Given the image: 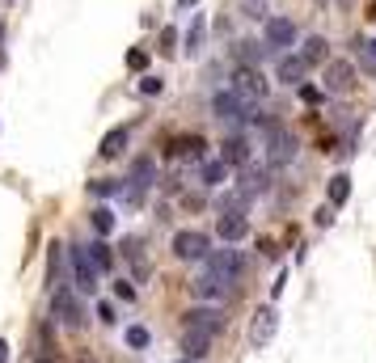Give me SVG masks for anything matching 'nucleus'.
Wrapping results in <instances>:
<instances>
[{
  "instance_id": "obj_12",
  "label": "nucleus",
  "mask_w": 376,
  "mask_h": 363,
  "mask_svg": "<svg viewBox=\"0 0 376 363\" xmlns=\"http://www.w3.org/2000/svg\"><path fill=\"white\" fill-rule=\"evenodd\" d=\"M296 42V26L288 17H266V51H284Z\"/></svg>"
},
{
  "instance_id": "obj_2",
  "label": "nucleus",
  "mask_w": 376,
  "mask_h": 363,
  "mask_svg": "<svg viewBox=\"0 0 376 363\" xmlns=\"http://www.w3.org/2000/svg\"><path fill=\"white\" fill-rule=\"evenodd\" d=\"M233 93L245 97L250 106H258V101L266 97V81H262V72L250 68V64H237V68H233Z\"/></svg>"
},
{
  "instance_id": "obj_13",
  "label": "nucleus",
  "mask_w": 376,
  "mask_h": 363,
  "mask_svg": "<svg viewBox=\"0 0 376 363\" xmlns=\"http://www.w3.org/2000/svg\"><path fill=\"white\" fill-rule=\"evenodd\" d=\"M170 157H182V161H203V152H207V140L203 135H174L165 144Z\"/></svg>"
},
{
  "instance_id": "obj_20",
  "label": "nucleus",
  "mask_w": 376,
  "mask_h": 363,
  "mask_svg": "<svg viewBox=\"0 0 376 363\" xmlns=\"http://www.w3.org/2000/svg\"><path fill=\"white\" fill-rule=\"evenodd\" d=\"M127 140H131V131H127V127H111V131L101 135V148H97V152H101L106 161H115V157H123Z\"/></svg>"
},
{
  "instance_id": "obj_42",
  "label": "nucleus",
  "mask_w": 376,
  "mask_h": 363,
  "mask_svg": "<svg viewBox=\"0 0 376 363\" xmlns=\"http://www.w3.org/2000/svg\"><path fill=\"white\" fill-rule=\"evenodd\" d=\"M178 5H182V9H195V5H199V0H178Z\"/></svg>"
},
{
  "instance_id": "obj_3",
  "label": "nucleus",
  "mask_w": 376,
  "mask_h": 363,
  "mask_svg": "<svg viewBox=\"0 0 376 363\" xmlns=\"http://www.w3.org/2000/svg\"><path fill=\"white\" fill-rule=\"evenodd\" d=\"M207 253H211L207 233H199V228H182V233L174 237V258H182V262H203Z\"/></svg>"
},
{
  "instance_id": "obj_38",
  "label": "nucleus",
  "mask_w": 376,
  "mask_h": 363,
  "mask_svg": "<svg viewBox=\"0 0 376 363\" xmlns=\"http://www.w3.org/2000/svg\"><path fill=\"white\" fill-rule=\"evenodd\" d=\"M330 220H334V207L326 203V207H321V212H317V224H330Z\"/></svg>"
},
{
  "instance_id": "obj_33",
  "label": "nucleus",
  "mask_w": 376,
  "mask_h": 363,
  "mask_svg": "<svg viewBox=\"0 0 376 363\" xmlns=\"http://www.w3.org/2000/svg\"><path fill=\"white\" fill-rule=\"evenodd\" d=\"M89 190H93V194H115V190H119V182H111V178H97V182H89Z\"/></svg>"
},
{
  "instance_id": "obj_44",
  "label": "nucleus",
  "mask_w": 376,
  "mask_h": 363,
  "mask_svg": "<svg viewBox=\"0 0 376 363\" xmlns=\"http://www.w3.org/2000/svg\"><path fill=\"white\" fill-rule=\"evenodd\" d=\"M182 363H190V359H182Z\"/></svg>"
},
{
  "instance_id": "obj_22",
  "label": "nucleus",
  "mask_w": 376,
  "mask_h": 363,
  "mask_svg": "<svg viewBox=\"0 0 376 363\" xmlns=\"http://www.w3.org/2000/svg\"><path fill=\"white\" fill-rule=\"evenodd\" d=\"M347 194H351V178H347V174H334V178H330V186H326L330 207H343V203H347Z\"/></svg>"
},
{
  "instance_id": "obj_36",
  "label": "nucleus",
  "mask_w": 376,
  "mask_h": 363,
  "mask_svg": "<svg viewBox=\"0 0 376 363\" xmlns=\"http://www.w3.org/2000/svg\"><path fill=\"white\" fill-rule=\"evenodd\" d=\"M174 42H178V34L165 26V30H161V51H174Z\"/></svg>"
},
{
  "instance_id": "obj_27",
  "label": "nucleus",
  "mask_w": 376,
  "mask_h": 363,
  "mask_svg": "<svg viewBox=\"0 0 376 363\" xmlns=\"http://www.w3.org/2000/svg\"><path fill=\"white\" fill-rule=\"evenodd\" d=\"M60 249H64V245H51V253H47V283H51V287L60 283Z\"/></svg>"
},
{
  "instance_id": "obj_14",
  "label": "nucleus",
  "mask_w": 376,
  "mask_h": 363,
  "mask_svg": "<svg viewBox=\"0 0 376 363\" xmlns=\"http://www.w3.org/2000/svg\"><path fill=\"white\" fill-rule=\"evenodd\" d=\"M186 326H199V330H207V334H220L224 330V313L216 304H199V308H190L186 313Z\"/></svg>"
},
{
  "instance_id": "obj_24",
  "label": "nucleus",
  "mask_w": 376,
  "mask_h": 363,
  "mask_svg": "<svg viewBox=\"0 0 376 363\" xmlns=\"http://www.w3.org/2000/svg\"><path fill=\"white\" fill-rule=\"evenodd\" d=\"M123 253L131 258V267H136V279H148V258H144V245L140 241H127Z\"/></svg>"
},
{
  "instance_id": "obj_23",
  "label": "nucleus",
  "mask_w": 376,
  "mask_h": 363,
  "mask_svg": "<svg viewBox=\"0 0 376 363\" xmlns=\"http://www.w3.org/2000/svg\"><path fill=\"white\" fill-rule=\"evenodd\" d=\"M85 253L93 258V267H97V271H111V267H115V253H111V245H106L101 237H97V241H93Z\"/></svg>"
},
{
  "instance_id": "obj_6",
  "label": "nucleus",
  "mask_w": 376,
  "mask_h": 363,
  "mask_svg": "<svg viewBox=\"0 0 376 363\" xmlns=\"http://www.w3.org/2000/svg\"><path fill=\"white\" fill-rule=\"evenodd\" d=\"M68 262H72V279H76V292L81 296H93L97 292V267H93V258L85 249H68Z\"/></svg>"
},
{
  "instance_id": "obj_26",
  "label": "nucleus",
  "mask_w": 376,
  "mask_h": 363,
  "mask_svg": "<svg viewBox=\"0 0 376 363\" xmlns=\"http://www.w3.org/2000/svg\"><path fill=\"white\" fill-rule=\"evenodd\" d=\"M224 178H229V165L224 161H207L203 165V186H224Z\"/></svg>"
},
{
  "instance_id": "obj_37",
  "label": "nucleus",
  "mask_w": 376,
  "mask_h": 363,
  "mask_svg": "<svg viewBox=\"0 0 376 363\" xmlns=\"http://www.w3.org/2000/svg\"><path fill=\"white\" fill-rule=\"evenodd\" d=\"M245 13H250V17H266V13H262V0H245Z\"/></svg>"
},
{
  "instance_id": "obj_1",
  "label": "nucleus",
  "mask_w": 376,
  "mask_h": 363,
  "mask_svg": "<svg viewBox=\"0 0 376 363\" xmlns=\"http://www.w3.org/2000/svg\"><path fill=\"white\" fill-rule=\"evenodd\" d=\"M203 267H207V275H216V279H224L229 287L245 275V258L237 253V249H216V253H207L203 258Z\"/></svg>"
},
{
  "instance_id": "obj_29",
  "label": "nucleus",
  "mask_w": 376,
  "mask_h": 363,
  "mask_svg": "<svg viewBox=\"0 0 376 363\" xmlns=\"http://www.w3.org/2000/svg\"><path fill=\"white\" fill-rule=\"evenodd\" d=\"M203 34H207V30H203V17H195V26H190V34H186V51H190V56L203 47Z\"/></svg>"
},
{
  "instance_id": "obj_8",
  "label": "nucleus",
  "mask_w": 376,
  "mask_h": 363,
  "mask_svg": "<svg viewBox=\"0 0 376 363\" xmlns=\"http://www.w3.org/2000/svg\"><path fill=\"white\" fill-rule=\"evenodd\" d=\"M190 292H195V300H199V304H216V308H220V304H224V300L233 296V287H229L224 279L207 275V271H203V275H199V279L190 283Z\"/></svg>"
},
{
  "instance_id": "obj_34",
  "label": "nucleus",
  "mask_w": 376,
  "mask_h": 363,
  "mask_svg": "<svg viewBox=\"0 0 376 363\" xmlns=\"http://www.w3.org/2000/svg\"><path fill=\"white\" fill-rule=\"evenodd\" d=\"M97 317H101L106 326H115V304H111V300H101V304H97Z\"/></svg>"
},
{
  "instance_id": "obj_25",
  "label": "nucleus",
  "mask_w": 376,
  "mask_h": 363,
  "mask_svg": "<svg viewBox=\"0 0 376 363\" xmlns=\"http://www.w3.org/2000/svg\"><path fill=\"white\" fill-rule=\"evenodd\" d=\"M89 224H93L97 237H111V228H115V212H111V207H97V212L89 216Z\"/></svg>"
},
{
  "instance_id": "obj_9",
  "label": "nucleus",
  "mask_w": 376,
  "mask_h": 363,
  "mask_svg": "<svg viewBox=\"0 0 376 363\" xmlns=\"http://www.w3.org/2000/svg\"><path fill=\"white\" fill-rule=\"evenodd\" d=\"M275 326H279V313H275L271 304H262L258 313H254V321H250V342L254 346H266V342L275 338Z\"/></svg>"
},
{
  "instance_id": "obj_35",
  "label": "nucleus",
  "mask_w": 376,
  "mask_h": 363,
  "mask_svg": "<svg viewBox=\"0 0 376 363\" xmlns=\"http://www.w3.org/2000/svg\"><path fill=\"white\" fill-rule=\"evenodd\" d=\"M115 296H119V300H136V283H131V279H127V283H115Z\"/></svg>"
},
{
  "instance_id": "obj_21",
  "label": "nucleus",
  "mask_w": 376,
  "mask_h": 363,
  "mask_svg": "<svg viewBox=\"0 0 376 363\" xmlns=\"http://www.w3.org/2000/svg\"><path fill=\"white\" fill-rule=\"evenodd\" d=\"M300 56L309 60V68H313V64H330V42L321 38V34H309V38H304V51H300Z\"/></svg>"
},
{
  "instance_id": "obj_17",
  "label": "nucleus",
  "mask_w": 376,
  "mask_h": 363,
  "mask_svg": "<svg viewBox=\"0 0 376 363\" xmlns=\"http://www.w3.org/2000/svg\"><path fill=\"white\" fill-rule=\"evenodd\" d=\"M216 233H220V241L237 245V241L250 233V220H245V212H224V216H220V224H216Z\"/></svg>"
},
{
  "instance_id": "obj_39",
  "label": "nucleus",
  "mask_w": 376,
  "mask_h": 363,
  "mask_svg": "<svg viewBox=\"0 0 376 363\" xmlns=\"http://www.w3.org/2000/svg\"><path fill=\"white\" fill-rule=\"evenodd\" d=\"M359 47H363V51H368V56L376 60V38H372V42H359Z\"/></svg>"
},
{
  "instance_id": "obj_5",
  "label": "nucleus",
  "mask_w": 376,
  "mask_h": 363,
  "mask_svg": "<svg viewBox=\"0 0 376 363\" xmlns=\"http://www.w3.org/2000/svg\"><path fill=\"white\" fill-rule=\"evenodd\" d=\"M296 157V140L284 127H266V165H292Z\"/></svg>"
},
{
  "instance_id": "obj_18",
  "label": "nucleus",
  "mask_w": 376,
  "mask_h": 363,
  "mask_svg": "<svg viewBox=\"0 0 376 363\" xmlns=\"http://www.w3.org/2000/svg\"><path fill=\"white\" fill-rule=\"evenodd\" d=\"M211 338H216V334H207V330H199V326H186V330H182V351H186L190 359H203V355L211 351Z\"/></svg>"
},
{
  "instance_id": "obj_28",
  "label": "nucleus",
  "mask_w": 376,
  "mask_h": 363,
  "mask_svg": "<svg viewBox=\"0 0 376 363\" xmlns=\"http://www.w3.org/2000/svg\"><path fill=\"white\" fill-rule=\"evenodd\" d=\"M262 51H266V47H258V42H237V60H241V64H250V68H254V60H258V56H262Z\"/></svg>"
},
{
  "instance_id": "obj_43",
  "label": "nucleus",
  "mask_w": 376,
  "mask_h": 363,
  "mask_svg": "<svg viewBox=\"0 0 376 363\" xmlns=\"http://www.w3.org/2000/svg\"><path fill=\"white\" fill-rule=\"evenodd\" d=\"M38 363H51V359H38Z\"/></svg>"
},
{
  "instance_id": "obj_4",
  "label": "nucleus",
  "mask_w": 376,
  "mask_h": 363,
  "mask_svg": "<svg viewBox=\"0 0 376 363\" xmlns=\"http://www.w3.org/2000/svg\"><path fill=\"white\" fill-rule=\"evenodd\" d=\"M211 115H216V119H224V123H245V119L254 115V106H250L245 97H237L233 89H224V93H216V97H211Z\"/></svg>"
},
{
  "instance_id": "obj_11",
  "label": "nucleus",
  "mask_w": 376,
  "mask_h": 363,
  "mask_svg": "<svg viewBox=\"0 0 376 363\" xmlns=\"http://www.w3.org/2000/svg\"><path fill=\"white\" fill-rule=\"evenodd\" d=\"M237 190L245 199H258L262 190H271V169H266V165H245L241 178H237Z\"/></svg>"
},
{
  "instance_id": "obj_30",
  "label": "nucleus",
  "mask_w": 376,
  "mask_h": 363,
  "mask_svg": "<svg viewBox=\"0 0 376 363\" xmlns=\"http://www.w3.org/2000/svg\"><path fill=\"white\" fill-rule=\"evenodd\" d=\"M161 89H165V81H161V76H144V81H140V93H144V97H161Z\"/></svg>"
},
{
  "instance_id": "obj_41",
  "label": "nucleus",
  "mask_w": 376,
  "mask_h": 363,
  "mask_svg": "<svg viewBox=\"0 0 376 363\" xmlns=\"http://www.w3.org/2000/svg\"><path fill=\"white\" fill-rule=\"evenodd\" d=\"M368 22H376V0H372V5H368Z\"/></svg>"
},
{
  "instance_id": "obj_15",
  "label": "nucleus",
  "mask_w": 376,
  "mask_h": 363,
  "mask_svg": "<svg viewBox=\"0 0 376 363\" xmlns=\"http://www.w3.org/2000/svg\"><path fill=\"white\" fill-rule=\"evenodd\" d=\"M148 186H152V161H148V157H136V161H131V186H127L123 194H127L131 203H140Z\"/></svg>"
},
{
  "instance_id": "obj_7",
  "label": "nucleus",
  "mask_w": 376,
  "mask_h": 363,
  "mask_svg": "<svg viewBox=\"0 0 376 363\" xmlns=\"http://www.w3.org/2000/svg\"><path fill=\"white\" fill-rule=\"evenodd\" d=\"M51 317H56L60 326H68V330H76L81 321H85V313H81V304H76V296L72 292H51Z\"/></svg>"
},
{
  "instance_id": "obj_10",
  "label": "nucleus",
  "mask_w": 376,
  "mask_h": 363,
  "mask_svg": "<svg viewBox=\"0 0 376 363\" xmlns=\"http://www.w3.org/2000/svg\"><path fill=\"white\" fill-rule=\"evenodd\" d=\"M321 85H326V93H351L355 89V68L347 64V60H330L326 64V81H321Z\"/></svg>"
},
{
  "instance_id": "obj_16",
  "label": "nucleus",
  "mask_w": 376,
  "mask_h": 363,
  "mask_svg": "<svg viewBox=\"0 0 376 363\" xmlns=\"http://www.w3.org/2000/svg\"><path fill=\"white\" fill-rule=\"evenodd\" d=\"M220 161H224L229 169H233V165H237V169L250 165V144H245V135H229V140L220 144Z\"/></svg>"
},
{
  "instance_id": "obj_31",
  "label": "nucleus",
  "mask_w": 376,
  "mask_h": 363,
  "mask_svg": "<svg viewBox=\"0 0 376 363\" xmlns=\"http://www.w3.org/2000/svg\"><path fill=\"white\" fill-rule=\"evenodd\" d=\"M127 346L144 351V346H148V330H144V326H131V330H127Z\"/></svg>"
},
{
  "instance_id": "obj_32",
  "label": "nucleus",
  "mask_w": 376,
  "mask_h": 363,
  "mask_svg": "<svg viewBox=\"0 0 376 363\" xmlns=\"http://www.w3.org/2000/svg\"><path fill=\"white\" fill-rule=\"evenodd\" d=\"M127 68H131V72H144V68H148V51H140V47L127 51Z\"/></svg>"
},
{
  "instance_id": "obj_19",
  "label": "nucleus",
  "mask_w": 376,
  "mask_h": 363,
  "mask_svg": "<svg viewBox=\"0 0 376 363\" xmlns=\"http://www.w3.org/2000/svg\"><path fill=\"white\" fill-rule=\"evenodd\" d=\"M304 72H309V60H304V56H284V60L275 64V81H284V85H300Z\"/></svg>"
},
{
  "instance_id": "obj_40",
  "label": "nucleus",
  "mask_w": 376,
  "mask_h": 363,
  "mask_svg": "<svg viewBox=\"0 0 376 363\" xmlns=\"http://www.w3.org/2000/svg\"><path fill=\"white\" fill-rule=\"evenodd\" d=\"M0 363H9V346L5 342H0Z\"/></svg>"
}]
</instances>
